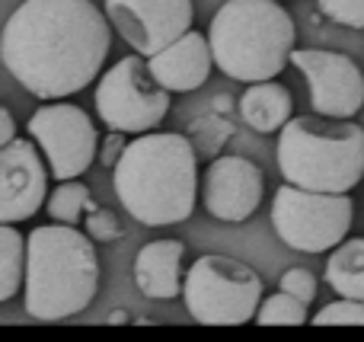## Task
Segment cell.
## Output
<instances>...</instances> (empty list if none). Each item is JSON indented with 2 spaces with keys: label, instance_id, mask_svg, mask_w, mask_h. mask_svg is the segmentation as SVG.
Here are the masks:
<instances>
[{
  "label": "cell",
  "instance_id": "6da1fadb",
  "mask_svg": "<svg viewBox=\"0 0 364 342\" xmlns=\"http://www.w3.org/2000/svg\"><path fill=\"white\" fill-rule=\"evenodd\" d=\"M112 23L93 0H23L0 38L6 70L38 100H68L100 80Z\"/></svg>",
  "mask_w": 364,
  "mask_h": 342
},
{
  "label": "cell",
  "instance_id": "7a4b0ae2",
  "mask_svg": "<svg viewBox=\"0 0 364 342\" xmlns=\"http://www.w3.org/2000/svg\"><path fill=\"white\" fill-rule=\"evenodd\" d=\"M119 205L144 228H170L192 218L198 202V160L179 132H144L128 141L112 166Z\"/></svg>",
  "mask_w": 364,
  "mask_h": 342
},
{
  "label": "cell",
  "instance_id": "3957f363",
  "mask_svg": "<svg viewBox=\"0 0 364 342\" xmlns=\"http://www.w3.org/2000/svg\"><path fill=\"white\" fill-rule=\"evenodd\" d=\"M96 243L77 224H42L26 237L23 304L32 320L58 324L83 314L100 292Z\"/></svg>",
  "mask_w": 364,
  "mask_h": 342
},
{
  "label": "cell",
  "instance_id": "277c9868",
  "mask_svg": "<svg viewBox=\"0 0 364 342\" xmlns=\"http://www.w3.org/2000/svg\"><path fill=\"white\" fill-rule=\"evenodd\" d=\"M208 42L230 80H275L291 64L297 29L282 0H227L218 6Z\"/></svg>",
  "mask_w": 364,
  "mask_h": 342
},
{
  "label": "cell",
  "instance_id": "5b68a950",
  "mask_svg": "<svg viewBox=\"0 0 364 342\" xmlns=\"http://www.w3.org/2000/svg\"><path fill=\"white\" fill-rule=\"evenodd\" d=\"M284 183L316 192H352L364 179V128L352 119L294 115L278 132Z\"/></svg>",
  "mask_w": 364,
  "mask_h": 342
},
{
  "label": "cell",
  "instance_id": "8992f818",
  "mask_svg": "<svg viewBox=\"0 0 364 342\" xmlns=\"http://www.w3.org/2000/svg\"><path fill=\"white\" fill-rule=\"evenodd\" d=\"M182 301L188 317L201 326H243L259 314L262 279L246 262L205 253L188 266Z\"/></svg>",
  "mask_w": 364,
  "mask_h": 342
},
{
  "label": "cell",
  "instance_id": "52a82bcc",
  "mask_svg": "<svg viewBox=\"0 0 364 342\" xmlns=\"http://www.w3.org/2000/svg\"><path fill=\"white\" fill-rule=\"evenodd\" d=\"M355 202L348 192H316L284 183L272 198V228L297 253H333L352 230Z\"/></svg>",
  "mask_w": 364,
  "mask_h": 342
},
{
  "label": "cell",
  "instance_id": "ba28073f",
  "mask_svg": "<svg viewBox=\"0 0 364 342\" xmlns=\"http://www.w3.org/2000/svg\"><path fill=\"white\" fill-rule=\"evenodd\" d=\"M96 112L102 125L125 134H144L160 128L170 112V90L160 87L151 74L144 55H128L115 61L106 74L96 80Z\"/></svg>",
  "mask_w": 364,
  "mask_h": 342
},
{
  "label": "cell",
  "instance_id": "9c48e42d",
  "mask_svg": "<svg viewBox=\"0 0 364 342\" xmlns=\"http://www.w3.org/2000/svg\"><path fill=\"white\" fill-rule=\"evenodd\" d=\"M26 128L29 138H36V144L42 147L58 183L83 176L100 154V132L93 119L74 102L51 100L48 106L32 112Z\"/></svg>",
  "mask_w": 364,
  "mask_h": 342
},
{
  "label": "cell",
  "instance_id": "30bf717a",
  "mask_svg": "<svg viewBox=\"0 0 364 342\" xmlns=\"http://www.w3.org/2000/svg\"><path fill=\"white\" fill-rule=\"evenodd\" d=\"M291 64L307 77L314 112L352 119L364 109V74L348 55L329 48H294Z\"/></svg>",
  "mask_w": 364,
  "mask_h": 342
},
{
  "label": "cell",
  "instance_id": "8fae6325",
  "mask_svg": "<svg viewBox=\"0 0 364 342\" xmlns=\"http://www.w3.org/2000/svg\"><path fill=\"white\" fill-rule=\"evenodd\" d=\"M112 29L138 55L154 58L192 29V0H106L102 4Z\"/></svg>",
  "mask_w": 364,
  "mask_h": 342
},
{
  "label": "cell",
  "instance_id": "7c38bea8",
  "mask_svg": "<svg viewBox=\"0 0 364 342\" xmlns=\"http://www.w3.org/2000/svg\"><path fill=\"white\" fill-rule=\"evenodd\" d=\"M36 138H16L0 147V224L29 221L48 202V160Z\"/></svg>",
  "mask_w": 364,
  "mask_h": 342
},
{
  "label": "cell",
  "instance_id": "4fadbf2b",
  "mask_svg": "<svg viewBox=\"0 0 364 342\" xmlns=\"http://www.w3.org/2000/svg\"><path fill=\"white\" fill-rule=\"evenodd\" d=\"M265 196V173L246 157H218L205 170L201 198L205 211L218 221L243 224L256 215Z\"/></svg>",
  "mask_w": 364,
  "mask_h": 342
},
{
  "label": "cell",
  "instance_id": "5bb4252c",
  "mask_svg": "<svg viewBox=\"0 0 364 342\" xmlns=\"http://www.w3.org/2000/svg\"><path fill=\"white\" fill-rule=\"evenodd\" d=\"M147 64H151V74L157 77L160 87H166L170 93H192V90L205 87V80L211 77L214 51L201 32L188 29L164 51L147 58Z\"/></svg>",
  "mask_w": 364,
  "mask_h": 342
},
{
  "label": "cell",
  "instance_id": "9a60e30c",
  "mask_svg": "<svg viewBox=\"0 0 364 342\" xmlns=\"http://www.w3.org/2000/svg\"><path fill=\"white\" fill-rule=\"evenodd\" d=\"M182 256L186 247L182 240H151L138 250L132 266V279L138 292L151 301H173L186 288V275H182Z\"/></svg>",
  "mask_w": 364,
  "mask_h": 342
},
{
  "label": "cell",
  "instance_id": "2e32d148",
  "mask_svg": "<svg viewBox=\"0 0 364 342\" xmlns=\"http://www.w3.org/2000/svg\"><path fill=\"white\" fill-rule=\"evenodd\" d=\"M240 115L243 122L259 134H278L291 119H294V96L278 80H259L250 83L240 96Z\"/></svg>",
  "mask_w": 364,
  "mask_h": 342
},
{
  "label": "cell",
  "instance_id": "e0dca14e",
  "mask_svg": "<svg viewBox=\"0 0 364 342\" xmlns=\"http://www.w3.org/2000/svg\"><path fill=\"white\" fill-rule=\"evenodd\" d=\"M323 279H326V285L339 298L364 301V237H358V240H342L329 253Z\"/></svg>",
  "mask_w": 364,
  "mask_h": 342
},
{
  "label": "cell",
  "instance_id": "ac0fdd59",
  "mask_svg": "<svg viewBox=\"0 0 364 342\" xmlns=\"http://www.w3.org/2000/svg\"><path fill=\"white\" fill-rule=\"evenodd\" d=\"M26 285V237L16 224H0V301H13Z\"/></svg>",
  "mask_w": 364,
  "mask_h": 342
},
{
  "label": "cell",
  "instance_id": "d6986e66",
  "mask_svg": "<svg viewBox=\"0 0 364 342\" xmlns=\"http://www.w3.org/2000/svg\"><path fill=\"white\" fill-rule=\"evenodd\" d=\"M307 307L301 298H294L291 292H275L269 298H262L256 314V324L259 326H301L307 324Z\"/></svg>",
  "mask_w": 364,
  "mask_h": 342
},
{
  "label": "cell",
  "instance_id": "ffe728a7",
  "mask_svg": "<svg viewBox=\"0 0 364 342\" xmlns=\"http://www.w3.org/2000/svg\"><path fill=\"white\" fill-rule=\"evenodd\" d=\"M90 189L83 183H74V179H64L55 192L48 196L45 202V211L51 215V221H61V224H77L83 215H87V205H90Z\"/></svg>",
  "mask_w": 364,
  "mask_h": 342
},
{
  "label": "cell",
  "instance_id": "44dd1931",
  "mask_svg": "<svg viewBox=\"0 0 364 342\" xmlns=\"http://www.w3.org/2000/svg\"><path fill=\"white\" fill-rule=\"evenodd\" d=\"M314 326H364V301L339 298L314 314Z\"/></svg>",
  "mask_w": 364,
  "mask_h": 342
},
{
  "label": "cell",
  "instance_id": "7402d4cb",
  "mask_svg": "<svg viewBox=\"0 0 364 342\" xmlns=\"http://www.w3.org/2000/svg\"><path fill=\"white\" fill-rule=\"evenodd\" d=\"M83 230H87L93 240H100V243H112V240H119V237L125 234V230H122L119 215H115L112 208H102V205H96L93 198H90L87 215H83Z\"/></svg>",
  "mask_w": 364,
  "mask_h": 342
},
{
  "label": "cell",
  "instance_id": "603a6c76",
  "mask_svg": "<svg viewBox=\"0 0 364 342\" xmlns=\"http://www.w3.org/2000/svg\"><path fill=\"white\" fill-rule=\"evenodd\" d=\"M323 16L348 29H364V0H316Z\"/></svg>",
  "mask_w": 364,
  "mask_h": 342
},
{
  "label": "cell",
  "instance_id": "cb8c5ba5",
  "mask_svg": "<svg viewBox=\"0 0 364 342\" xmlns=\"http://www.w3.org/2000/svg\"><path fill=\"white\" fill-rule=\"evenodd\" d=\"M278 285H282L284 292H291L294 298H301L304 304H314V298H316V275L310 272V269H301V266L288 269Z\"/></svg>",
  "mask_w": 364,
  "mask_h": 342
},
{
  "label": "cell",
  "instance_id": "d4e9b609",
  "mask_svg": "<svg viewBox=\"0 0 364 342\" xmlns=\"http://www.w3.org/2000/svg\"><path fill=\"white\" fill-rule=\"evenodd\" d=\"M125 147H128V134L125 132H112L109 128V134H106V141H102V166H115L119 164V157L125 154Z\"/></svg>",
  "mask_w": 364,
  "mask_h": 342
},
{
  "label": "cell",
  "instance_id": "484cf974",
  "mask_svg": "<svg viewBox=\"0 0 364 342\" xmlns=\"http://www.w3.org/2000/svg\"><path fill=\"white\" fill-rule=\"evenodd\" d=\"M10 141H16V122H13V112L10 109H0V147L10 144Z\"/></svg>",
  "mask_w": 364,
  "mask_h": 342
},
{
  "label": "cell",
  "instance_id": "4316f807",
  "mask_svg": "<svg viewBox=\"0 0 364 342\" xmlns=\"http://www.w3.org/2000/svg\"><path fill=\"white\" fill-rule=\"evenodd\" d=\"M128 320V314L125 311H115V314H109V324H125Z\"/></svg>",
  "mask_w": 364,
  "mask_h": 342
}]
</instances>
